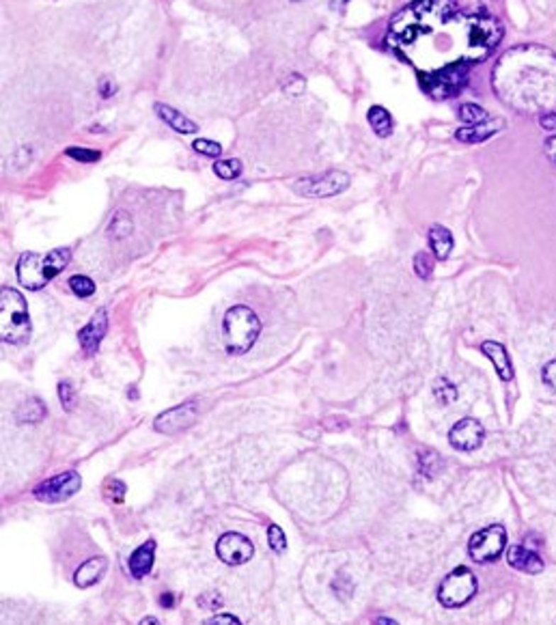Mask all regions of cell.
<instances>
[{
    "label": "cell",
    "instance_id": "19",
    "mask_svg": "<svg viewBox=\"0 0 556 625\" xmlns=\"http://www.w3.org/2000/svg\"><path fill=\"white\" fill-rule=\"evenodd\" d=\"M505 128V123L500 119H494V121H485L481 125H468V128H460L455 132L457 140L462 142H485L487 138H491L494 134H498L500 130Z\"/></svg>",
    "mask_w": 556,
    "mask_h": 625
},
{
    "label": "cell",
    "instance_id": "16",
    "mask_svg": "<svg viewBox=\"0 0 556 625\" xmlns=\"http://www.w3.org/2000/svg\"><path fill=\"white\" fill-rule=\"evenodd\" d=\"M106 569H108V558H106V556H93V558H89V561H84V563L78 567L76 576H74L76 587H78V589H89V587H93L95 582H99V580L104 578Z\"/></svg>",
    "mask_w": 556,
    "mask_h": 625
},
{
    "label": "cell",
    "instance_id": "14",
    "mask_svg": "<svg viewBox=\"0 0 556 625\" xmlns=\"http://www.w3.org/2000/svg\"><path fill=\"white\" fill-rule=\"evenodd\" d=\"M507 563H509L513 569L524 571V574H530V576L541 574L543 567H545L543 561H541V556H539L537 552L524 548V546H511V548L507 550Z\"/></svg>",
    "mask_w": 556,
    "mask_h": 625
},
{
    "label": "cell",
    "instance_id": "17",
    "mask_svg": "<svg viewBox=\"0 0 556 625\" xmlns=\"http://www.w3.org/2000/svg\"><path fill=\"white\" fill-rule=\"evenodd\" d=\"M153 561H155V541L149 539L130 554L128 567H130L132 578H136V580L145 578L151 571V567H153Z\"/></svg>",
    "mask_w": 556,
    "mask_h": 625
},
{
    "label": "cell",
    "instance_id": "31",
    "mask_svg": "<svg viewBox=\"0 0 556 625\" xmlns=\"http://www.w3.org/2000/svg\"><path fill=\"white\" fill-rule=\"evenodd\" d=\"M70 158L78 160V162H97L101 158V153L95 151V149H82V147H70L65 151Z\"/></svg>",
    "mask_w": 556,
    "mask_h": 625
},
{
    "label": "cell",
    "instance_id": "3",
    "mask_svg": "<svg viewBox=\"0 0 556 625\" xmlns=\"http://www.w3.org/2000/svg\"><path fill=\"white\" fill-rule=\"evenodd\" d=\"M72 261V250L70 248H54L45 257H39L37 252H24L18 259V281L22 287L30 291L43 289L54 276L61 274Z\"/></svg>",
    "mask_w": 556,
    "mask_h": 625
},
{
    "label": "cell",
    "instance_id": "32",
    "mask_svg": "<svg viewBox=\"0 0 556 625\" xmlns=\"http://www.w3.org/2000/svg\"><path fill=\"white\" fill-rule=\"evenodd\" d=\"M194 151H199L201 155H207V158H218V155L222 153V147L213 140H207V138H199L192 142Z\"/></svg>",
    "mask_w": 556,
    "mask_h": 625
},
{
    "label": "cell",
    "instance_id": "20",
    "mask_svg": "<svg viewBox=\"0 0 556 625\" xmlns=\"http://www.w3.org/2000/svg\"><path fill=\"white\" fill-rule=\"evenodd\" d=\"M429 244H431V250L435 254L438 261H444V259H449L451 250H453V233L442 227V225H433L429 229Z\"/></svg>",
    "mask_w": 556,
    "mask_h": 625
},
{
    "label": "cell",
    "instance_id": "29",
    "mask_svg": "<svg viewBox=\"0 0 556 625\" xmlns=\"http://www.w3.org/2000/svg\"><path fill=\"white\" fill-rule=\"evenodd\" d=\"M70 287H72V291H74L78 298H89V295H93V293H95V283H93L89 276H82V274H78V276H72V281H70Z\"/></svg>",
    "mask_w": 556,
    "mask_h": 625
},
{
    "label": "cell",
    "instance_id": "11",
    "mask_svg": "<svg viewBox=\"0 0 556 625\" xmlns=\"http://www.w3.org/2000/svg\"><path fill=\"white\" fill-rule=\"evenodd\" d=\"M216 554L227 565H244L252 558L255 546L248 537L240 533H225L216 544Z\"/></svg>",
    "mask_w": 556,
    "mask_h": 625
},
{
    "label": "cell",
    "instance_id": "6",
    "mask_svg": "<svg viewBox=\"0 0 556 625\" xmlns=\"http://www.w3.org/2000/svg\"><path fill=\"white\" fill-rule=\"evenodd\" d=\"M477 589H479V585H477L474 574L468 567L460 565L440 582L438 602L444 608H462L477 595Z\"/></svg>",
    "mask_w": 556,
    "mask_h": 625
},
{
    "label": "cell",
    "instance_id": "15",
    "mask_svg": "<svg viewBox=\"0 0 556 625\" xmlns=\"http://www.w3.org/2000/svg\"><path fill=\"white\" fill-rule=\"evenodd\" d=\"M481 349L489 358V362L494 364L498 378L503 380V382H511L513 380V364H511V358H509L505 345H500L496 341H485L481 345Z\"/></svg>",
    "mask_w": 556,
    "mask_h": 625
},
{
    "label": "cell",
    "instance_id": "10",
    "mask_svg": "<svg viewBox=\"0 0 556 625\" xmlns=\"http://www.w3.org/2000/svg\"><path fill=\"white\" fill-rule=\"evenodd\" d=\"M196 412H199V403L194 399H188V401L175 405V407L164 410L153 421V429L160 432V434H166V436L179 434V432L188 429L194 423Z\"/></svg>",
    "mask_w": 556,
    "mask_h": 625
},
{
    "label": "cell",
    "instance_id": "28",
    "mask_svg": "<svg viewBox=\"0 0 556 625\" xmlns=\"http://www.w3.org/2000/svg\"><path fill=\"white\" fill-rule=\"evenodd\" d=\"M414 272L423 281H427L431 276V272H433V257L429 252H423L421 250V252L414 254Z\"/></svg>",
    "mask_w": 556,
    "mask_h": 625
},
{
    "label": "cell",
    "instance_id": "22",
    "mask_svg": "<svg viewBox=\"0 0 556 625\" xmlns=\"http://www.w3.org/2000/svg\"><path fill=\"white\" fill-rule=\"evenodd\" d=\"M16 416H18V421H20V423H37V421H41L43 416H45V403H43L41 399L33 397V399L24 401V403L18 407Z\"/></svg>",
    "mask_w": 556,
    "mask_h": 625
},
{
    "label": "cell",
    "instance_id": "18",
    "mask_svg": "<svg viewBox=\"0 0 556 625\" xmlns=\"http://www.w3.org/2000/svg\"><path fill=\"white\" fill-rule=\"evenodd\" d=\"M155 115H157L164 123H169V125H171L175 132H179V134H194V132L199 130V125H196L192 119H188V117L182 115L177 108L169 106V103L157 101V103H155Z\"/></svg>",
    "mask_w": 556,
    "mask_h": 625
},
{
    "label": "cell",
    "instance_id": "21",
    "mask_svg": "<svg viewBox=\"0 0 556 625\" xmlns=\"http://www.w3.org/2000/svg\"><path fill=\"white\" fill-rule=\"evenodd\" d=\"M367 119H369L371 130L379 138H386V136L393 134V117H391V113H388L384 106H371L369 113H367Z\"/></svg>",
    "mask_w": 556,
    "mask_h": 625
},
{
    "label": "cell",
    "instance_id": "13",
    "mask_svg": "<svg viewBox=\"0 0 556 625\" xmlns=\"http://www.w3.org/2000/svg\"><path fill=\"white\" fill-rule=\"evenodd\" d=\"M108 332V310L106 308H97L95 315L91 317V322L78 332V341L82 345V349L87 354H95L101 339L106 337Z\"/></svg>",
    "mask_w": 556,
    "mask_h": 625
},
{
    "label": "cell",
    "instance_id": "24",
    "mask_svg": "<svg viewBox=\"0 0 556 625\" xmlns=\"http://www.w3.org/2000/svg\"><path fill=\"white\" fill-rule=\"evenodd\" d=\"M132 233V218L130 214H126L123 210H119L113 218V223H110L108 227V235L113 240H123L126 235Z\"/></svg>",
    "mask_w": 556,
    "mask_h": 625
},
{
    "label": "cell",
    "instance_id": "26",
    "mask_svg": "<svg viewBox=\"0 0 556 625\" xmlns=\"http://www.w3.org/2000/svg\"><path fill=\"white\" fill-rule=\"evenodd\" d=\"M433 395L440 403L449 405V403H455L457 401V388L453 382H449L447 378H438L435 384H433Z\"/></svg>",
    "mask_w": 556,
    "mask_h": 625
},
{
    "label": "cell",
    "instance_id": "39",
    "mask_svg": "<svg viewBox=\"0 0 556 625\" xmlns=\"http://www.w3.org/2000/svg\"><path fill=\"white\" fill-rule=\"evenodd\" d=\"M539 123H541V128H545V130H554V128H556V111L541 115V117H539Z\"/></svg>",
    "mask_w": 556,
    "mask_h": 625
},
{
    "label": "cell",
    "instance_id": "42",
    "mask_svg": "<svg viewBox=\"0 0 556 625\" xmlns=\"http://www.w3.org/2000/svg\"><path fill=\"white\" fill-rule=\"evenodd\" d=\"M140 623H145V625H153V623H160V621H157L155 616H145V619H143Z\"/></svg>",
    "mask_w": 556,
    "mask_h": 625
},
{
    "label": "cell",
    "instance_id": "23",
    "mask_svg": "<svg viewBox=\"0 0 556 625\" xmlns=\"http://www.w3.org/2000/svg\"><path fill=\"white\" fill-rule=\"evenodd\" d=\"M460 119L464 121V123H468V125H481V123H485L487 119H489V115H487V111L485 108H481L479 103H462L460 106Z\"/></svg>",
    "mask_w": 556,
    "mask_h": 625
},
{
    "label": "cell",
    "instance_id": "36",
    "mask_svg": "<svg viewBox=\"0 0 556 625\" xmlns=\"http://www.w3.org/2000/svg\"><path fill=\"white\" fill-rule=\"evenodd\" d=\"M106 494L113 498L115 502H121L123 500V494H126V485L121 481H110L106 485Z\"/></svg>",
    "mask_w": 556,
    "mask_h": 625
},
{
    "label": "cell",
    "instance_id": "5",
    "mask_svg": "<svg viewBox=\"0 0 556 625\" xmlns=\"http://www.w3.org/2000/svg\"><path fill=\"white\" fill-rule=\"evenodd\" d=\"M0 337L3 343L26 345L30 339V317L24 295L11 287L0 291Z\"/></svg>",
    "mask_w": 556,
    "mask_h": 625
},
{
    "label": "cell",
    "instance_id": "43",
    "mask_svg": "<svg viewBox=\"0 0 556 625\" xmlns=\"http://www.w3.org/2000/svg\"><path fill=\"white\" fill-rule=\"evenodd\" d=\"M375 623H388V625H391V623H395V621H393V619H375Z\"/></svg>",
    "mask_w": 556,
    "mask_h": 625
},
{
    "label": "cell",
    "instance_id": "40",
    "mask_svg": "<svg viewBox=\"0 0 556 625\" xmlns=\"http://www.w3.org/2000/svg\"><path fill=\"white\" fill-rule=\"evenodd\" d=\"M207 623H233V625H238V623H240V619H238V616H233V614H216V616H211Z\"/></svg>",
    "mask_w": 556,
    "mask_h": 625
},
{
    "label": "cell",
    "instance_id": "34",
    "mask_svg": "<svg viewBox=\"0 0 556 625\" xmlns=\"http://www.w3.org/2000/svg\"><path fill=\"white\" fill-rule=\"evenodd\" d=\"M304 86H306V82H304V78L298 76V74H291V76L285 80V84H283L285 93H289V95H300V93L304 91Z\"/></svg>",
    "mask_w": 556,
    "mask_h": 625
},
{
    "label": "cell",
    "instance_id": "7",
    "mask_svg": "<svg viewBox=\"0 0 556 625\" xmlns=\"http://www.w3.org/2000/svg\"><path fill=\"white\" fill-rule=\"evenodd\" d=\"M507 548V531L500 524L485 527L477 531L468 541V554L474 563H491L505 554Z\"/></svg>",
    "mask_w": 556,
    "mask_h": 625
},
{
    "label": "cell",
    "instance_id": "9",
    "mask_svg": "<svg viewBox=\"0 0 556 625\" xmlns=\"http://www.w3.org/2000/svg\"><path fill=\"white\" fill-rule=\"evenodd\" d=\"M80 485H82V479L76 471H67V473H61L57 477H52L43 483H39L33 494L39 502H48V505H57V502H65L70 500L74 494L80 492Z\"/></svg>",
    "mask_w": 556,
    "mask_h": 625
},
{
    "label": "cell",
    "instance_id": "33",
    "mask_svg": "<svg viewBox=\"0 0 556 625\" xmlns=\"http://www.w3.org/2000/svg\"><path fill=\"white\" fill-rule=\"evenodd\" d=\"M59 397H61V403H63V410L65 412H72L74 405H76V390L70 382H61L59 384Z\"/></svg>",
    "mask_w": 556,
    "mask_h": 625
},
{
    "label": "cell",
    "instance_id": "8",
    "mask_svg": "<svg viewBox=\"0 0 556 625\" xmlns=\"http://www.w3.org/2000/svg\"><path fill=\"white\" fill-rule=\"evenodd\" d=\"M350 188V175L343 171H326L319 175H308L296 181V190L304 196H335Z\"/></svg>",
    "mask_w": 556,
    "mask_h": 625
},
{
    "label": "cell",
    "instance_id": "4",
    "mask_svg": "<svg viewBox=\"0 0 556 625\" xmlns=\"http://www.w3.org/2000/svg\"><path fill=\"white\" fill-rule=\"evenodd\" d=\"M261 334V322L255 315V310L238 304L227 310L225 320H222V339H225V347L233 356L246 354Z\"/></svg>",
    "mask_w": 556,
    "mask_h": 625
},
{
    "label": "cell",
    "instance_id": "25",
    "mask_svg": "<svg viewBox=\"0 0 556 625\" xmlns=\"http://www.w3.org/2000/svg\"><path fill=\"white\" fill-rule=\"evenodd\" d=\"M418 468H421V473H425V475L431 479V477H435V475L440 473V468H442V457H440L438 453L429 451V449H423V451L418 453Z\"/></svg>",
    "mask_w": 556,
    "mask_h": 625
},
{
    "label": "cell",
    "instance_id": "1",
    "mask_svg": "<svg viewBox=\"0 0 556 625\" xmlns=\"http://www.w3.org/2000/svg\"><path fill=\"white\" fill-rule=\"evenodd\" d=\"M503 33V24L483 5L421 0L393 18L386 45L414 67L429 97L449 99L460 95L470 69L491 55Z\"/></svg>",
    "mask_w": 556,
    "mask_h": 625
},
{
    "label": "cell",
    "instance_id": "37",
    "mask_svg": "<svg viewBox=\"0 0 556 625\" xmlns=\"http://www.w3.org/2000/svg\"><path fill=\"white\" fill-rule=\"evenodd\" d=\"M117 93V84L110 78H101L99 80V95L101 97H113Z\"/></svg>",
    "mask_w": 556,
    "mask_h": 625
},
{
    "label": "cell",
    "instance_id": "38",
    "mask_svg": "<svg viewBox=\"0 0 556 625\" xmlns=\"http://www.w3.org/2000/svg\"><path fill=\"white\" fill-rule=\"evenodd\" d=\"M543 151H545V155L547 158L556 164V136H550L547 140H545V145H543Z\"/></svg>",
    "mask_w": 556,
    "mask_h": 625
},
{
    "label": "cell",
    "instance_id": "2",
    "mask_svg": "<svg viewBox=\"0 0 556 625\" xmlns=\"http://www.w3.org/2000/svg\"><path fill=\"white\" fill-rule=\"evenodd\" d=\"M494 91L516 111L552 113L556 103V55L543 45H516L494 67Z\"/></svg>",
    "mask_w": 556,
    "mask_h": 625
},
{
    "label": "cell",
    "instance_id": "27",
    "mask_svg": "<svg viewBox=\"0 0 556 625\" xmlns=\"http://www.w3.org/2000/svg\"><path fill=\"white\" fill-rule=\"evenodd\" d=\"M213 171L220 179L225 181H231V179H238L242 175V162L235 160V158H229V160H218L213 164Z\"/></svg>",
    "mask_w": 556,
    "mask_h": 625
},
{
    "label": "cell",
    "instance_id": "35",
    "mask_svg": "<svg viewBox=\"0 0 556 625\" xmlns=\"http://www.w3.org/2000/svg\"><path fill=\"white\" fill-rule=\"evenodd\" d=\"M541 376H543V382H545L552 390H556V358L550 360V362L545 364L543 371H541Z\"/></svg>",
    "mask_w": 556,
    "mask_h": 625
},
{
    "label": "cell",
    "instance_id": "12",
    "mask_svg": "<svg viewBox=\"0 0 556 625\" xmlns=\"http://www.w3.org/2000/svg\"><path fill=\"white\" fill-rule=\"evenodd\" d=\"M485 440V429L477 419H462L460 423H455L449 432V444L457 451H477Z\"/></svg>",
    "mask_w": 556,
    "mask_h": 625
},
{
    "label": "cell",
    "instance_id": "30",
    "mask_svg": "<svg viewBox=\"0 0 556 625\" xmlns=\"http://www.w3.org/2000/svg\"><path fill=\"white\" fill-rule=\"evenodd\" d=\"M267 544H269V548L274 552H285L287 550V537H285V533H283L281 527L272 524L267 529Z\"/></svg>",
    "mask_w": 556,
    "mask_h": 625
},
{
    "label": "cell",
    "instance_id": "41",
    "mask_svg": "<svg viewBox=\"0 0 556 625\" xmlns=\"http://www.w3.org/2000/svg\"><path fill=\"white\" fill-rule=\"evenodd\" d=\"M160 602H162L166 608H173V595H162V597H160Z\"/></svg>",
    "mask_w": 556,
    "mask_h": 625
}]
</instances>
